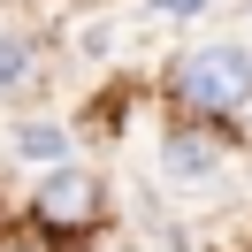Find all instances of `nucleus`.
Returning <instances> with one entry per match:
<instances>
[{
  "label": "nucleus",
  "instance_id": "obj_2",
  "mask_svg": "<svg viewBox=\"0 0 252 252\" xmlns=\"http://www.w3.org/2000/svg\"><path fill=\"white\" fill-rule=\"evenodd\" d=\"M92 214H99V176L92 168L62 160V168L38 176V221H46V229H84Z\"/></svg>",
  "mask_w": 252,
  "mask_h": 252
},
{
  "label": "nucleus",
  "instance_id": "obj_1",
  "mask_svg": "<svg viewBox=\"0 0 252 252\" xmlns=\"http://www.w3.org/2000/svg\"><path fill=\"white\" fill-rule=\"evenodd\" d=\"M176 99L199 107L206 123L221 115H245L252 107V46H229V38H206L176 62Z\"/></svg>",
  "mask_w": 252,
  "mask_h": 252
},
{
  "label": "nucleus",
  "instance_id": "obj_5",
  "mask_svg": "<svg viewBox=\"0 0 252 252\" xmlns=\"http://www.w3.org/2000/svg\"><path fill=\"white\" fill-rule=\"evenodd\" d=\"M38 77V46L16 31H0V92H23V84Z\"/></svg>",
  "mask_w": 252,
  "mask_h": 252
},
{
  "label": "nucleus",
  "instance_id": "obj_4",
  "mask_svg": "<svg viewBox=\"0 0 252 252\" xmlns=\"http://www.w3.org/2000/svg\"><path fill=\"white\" fill-rule=\"evenodd\" d=\"M16 160L38 168V176L62 168V160H69V130H62V123H16Z\"/></svg>",
  "mask_w": 252,
  "mask_h": 252
},
{
  "label": "nucleus",
  "instance_id": "obj_3",
  "mask_svg": "<svg viewBox=\"0 0 252 252\" xmlns=\"http://www.w3.org/2000/svg\"><path fill=\"white\" fill-rule=\"evenodd\" d=\"M160 168L168 176H214L221 168V138H206V130H168V138H160Z\"/></svg>",
  "mask_w": 252,
  "mask_h": 252
},
{
  "label": "nucleus",
  "instance_id": "obj_6",
  "mask_svg": "<svg viewBox=\"0 0 252 252\" xmlns=\"http://www.w3.org/2000/svg\"><path fill=\"white\" fill-rule=\"evenodd\" d=\"M145 8H153V16H160V23H184V16H199L206 0H145Z\"/></svg>",
  "mask_w": 252,
  "mask_h": 252
}]
</instances>
